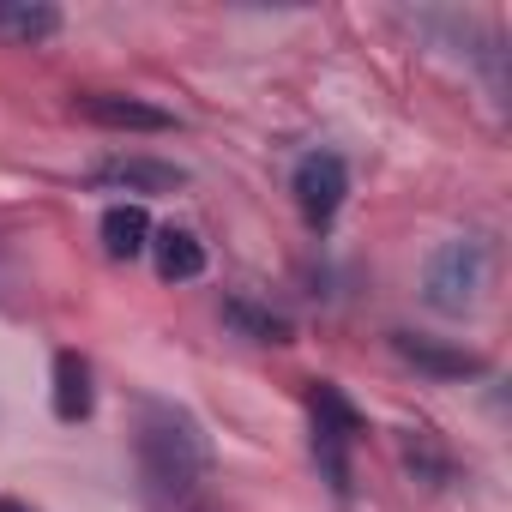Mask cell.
<instances>
[{"label": "cell", "mask_w": 512, "mask_h": 512, "mask_svg": "<svg viewBox=\"0 0 512 512\" xmlns=\"http://www.w3.org/2000/svg\"><path fill=\"white\" fill-rule=\"evenodd\" d=\"M404 464H410L422 482H434V488L452 476V464H446V452L434 446V434H428V428H404Z\"/></svg>", "instance_id": "13"}, {"label": "cell", "mask_w": 512, "mask_h": 512, "mask_svg": "<svg viewBox=\"0 0 512 512\" xmlns=\"http://www.w3.org/2000/svg\"><path fill=\"white\" fill-rule=\"evenodd\" d=\"M103 247H109V260H139V253L151 247L145 205H109L103 211Z\"/></svg>", "instance_id": "11"}, {"label": "cell", "mask_w": 512, "mask_h": 512, "mask_svg": "<svg viewBox=\"0 0 512 512\" xmlns=\"http://www.w3.org/2000/svg\"><path fill=\"white\" fill-rule=\"evenodd\" d=\"M223 320H229L241 338H253V344H290V320L272 314V308H260V302H247V296H229V302H223Z\"/></svg>", "instance_id": "12"}, {"label": "cell", "mask_w": 512, "mask_h": 512, "mask_svg": "<svg viewBox=\"0 0 512 512\" xmlns=\"http://www.w3.org/2000/svg\"><path fill=\"white\" fill-rule=\"evenodd\" d=\"M356 434H362V410L332 380H314V458L338 494H350V440Z\"/></svg>", "instance_id": "3"}, {"label": "cell", "mask_w": 512, "mask_h": 512, "mask_svg": "<svg viewBox=\"0 0 512 512\" xmlns=\"http://www.w3.org/2000/svg\"><path fill=\"white\" fill-rule=\"evenodd\" d=\"M482 284H488V247H482L476 235L440 241V247L428 253L422 296H428V308H434V314H464V308H476Z\"/></svg>", "instance_id": "2"}, {"label": "cell", "mask_w": 512, "mask_h": 512, "mask_svg": "<svg viewBox=\"0 0 512 512\" xmlns=\"http://www.w3.org/2000/svg\"><path fill=\"white\" fill-rule=\"evenodd\" d=\"M73 115L91 121V127H115V133H169L175 127L169 109H157L145 97H121V91H85L73 103Z\"/></svg>", "instance_id": "5"}, {"label": "cell", "mask_w": 512, "mask_h": 512, "mask_svg": "<svg viewBox=\"0 0 512 512\" xmlns=\"http://www.w3.org/2000/svg\"><path fill=\"white\" fill-rule=\"evenodd\" d=\"M91 181L127 187V193H175V187H187V169H175L163 157H109L91 169Z\"/></svg>", "instance_id": "7"}, {"label": "cell", "mask_w": 512, "mask_h": 512, "mask_svg": "<svg viewBox=\"0 0 512 512\" xmlns=\"http://www.w3.org/2000/svg\"><path fill=\"white\" fill-rule=\"evenodd\" d=\"M55 31H61V7H49V0H0V43L37 49Z\"/></svg>", "instance_id": "8"}, {"label": "cell", "mask_w": 512, "mask_h": 512, "mask_svg": "<svg viewBox=\"0 0 512 512\" xmlns=\"http://www.w3.org/2000/svg\"><path fill=\"white\" fill-rule=\"evenodd\" d=\"M290 193H296V211L308 217V229H326V223L338 217L344 193H350V169H344V157H338V151H308V157L296 163Z\"/></svg>", "instance_id": "4"}, {"label": "cell", "mask_w": 512, "mask_h": 512, "mask_svg": "<svg viewBox=\"0 0 512 512\" xmlns=\"http://www.w3.org/2000/svg\"><path fill=\"white\" fill-rule=\"evenodd\" d=\"M139 470L157 494H193L199 476L211 470V446L181 404L151 398L139 410Z\"/></svg>", "instance_id": "1"}, {"label": "cell", "mask_w": 512, "mask_h": 512, "mask_svg": "<svg viewBox=\"0 0 512 512\" xmlns=\"http://www.w3.org/2000/svg\"><path fill=\"white\" fill-rule=\"evenodd\" d=\"M0 512H37V506H25V500H13V494H7V500H0Z\"/></svg>", "instance_id": "14"}, {"label": "cell", "mask_w": 512, "mask_h": 512, "mask_svg": "<svg viewBox=\"0 0 512 512\" xmlns=\"http://www.w3.org/2000/svg\"><path fill=\"white\" fill-rule=\"evenodd\" d=\"M55 416L61 422H85L91 416V362L79 350L55 356Z\"/></svg>", "instance_id": "10"}, {"label": "cell", "mask_w": 512, "mask_h": 512, "mask_svg": "<svg viewBox=\"0 0 512 512\" xmlns=\"http://www.w3.org/2000/svg\"><path fill=\"white\" fill-rule=\"evenodd\" d=\"M392 350H398L410 368L434 374V380H476V374H482V356H476V350L440 344V338H422V332H392Z\"/></svg>", "instance_id": "6"}, {"label": "cell", "mask_w": 512, "mask_h": 512, "mask_svg": "<svg viewBox=\"0 0 512 512\" xmlns=\"http://www.w3.org/2000/svg\"><path fill=\"white\" fill-rule=\"evenodd\" d=\"M151 253H157V272L169 278V284H187V278H199L205 272V241L193 235V229H157V241H151Z\"/></svg>", "instance_id": "9"}]
</instances>
